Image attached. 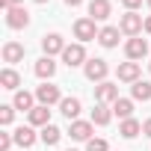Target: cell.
<instances>
[{
  "instance_id": "1",
  "label": "cell",
  "mask_w": 151,
  "mask_h": 151,
  "mask_svg": "<svg viewBox=\"0 0 151 151\" xmlns=\"http://www.w3.org/2000/svg\"><path fill=\"white\" fill-rule=\"evenodd\" d=\"M119 30H122V33H127V36L133 39V36H139V33L145 30V21H142V15H136V12H127V15H122V21H119Z\"/></svg>"
},
{
  "instance_id": "2",
  "label": "cell",
  "mask_w": 151,
  "mask_h": 151,
  "mask_svg": "<svg viewBox=\"0 0 151 151\" xmlns=\"http://www.w3.org/2000/svg\"><path fill=\"white\" fill-rule=\"evenodd\" d=\"M83 71H86V77H89L92 83H104V77H107V71H110V65H107L104 59H86Z\"/></svg>"
},
{
  "instance_id": "3",
  "label": "cell",
  "mask_w": 151,
  "mask_h": 151,
  "mask_svg": "<svg viewBox=\"0 0 151 151\" xmlns=\"http://www.w3.org/2000/svg\"><path fill=\"white\" fill-rule=\"evenodd\" d=\"M36 101H39V104H45V107H50V104H59V101H62V95H59V86H53V83H42V86L36 89Z\"/></svg>"
},
{
  "instance_id": "4",
  "label": "cell",
  "mask_w": 151,
  "mask_h": 151,
  "mask_svg": "<svg viewBox=\"0 0 151 151\" xmlns=\"http://www.w3.org/2000/svg\"><path fill=\"white\" fill-rule=\"evenodd\" d=\"M62 62H65L68 68L86 65V50H83V45H68V47L62 50Z\"/></svg>"
},
{
  "instance_id": "5",
  "label": "cell",
  "mask_w": 151,
  "mask_h": 151,
  "mask_svg": "<svg viewBox=\"0 0 151 151\" xmlns=\"http://www.w3.org/2000/svg\"><path fill=\"white\" fill-rule=\"evenodd\" d=\"M98 33L101 30H95V21L92 18H80L77 24H74V36H77L80 42H92V39H98Z\"/></svg>"
},
{
  "instance_id": "6",
  "label": "cell",
  "mask_w": 151,
  "mask_h": 151,
  "mask_svg": "<svg viewBox=\"0 0 151 151\" xmlns=\"http://www.w3.org/2000/svg\"><path fill=\"white\" fill-rule=\"evenodd\" d=\"M6 24H9L12 30H21V27L30 24V12H27L24 6H12V9H6Z\"/></svg>"
},
{
  "instance_id": "7",
  "label": "cell",
  "mask_w": 151,
  "mask_h": 151,
  "mask_svg": "<svg viewBox=\"0 0 151 151\" xmlns=\"http://www.w3.org/2000/svg\"><path fill=\"white\" fill-rule=\"evenodd\" d=\"M95 98H98V104H116L119 101V86L104 80V83L95 86Z\"/></svg>"
},
{
  "instance_id": "8",
  "label": "cell",
  "mask_w": 151,
  "mask_h": 151,
  "mask_svg": "<svg viewBox=\"0 0 151 151\" xmlns=\"http://www.w3.org/2000/svg\"><path fill=\"white\" fill-rule=\"evenodd\" d=\"M124 53H127V59H130V62H133V59H142V56L148 53V42H145V39H139V36H133V39H127Z\"/></svg>"
},
{
  "instance_id": "9",
  "label": "cell",
  "mask_w": 151,
  "mask_h": 151,
  "mask_svg": "<svg viewBox=\"0 0 151 151\" xmlns=\"http://www.w3.org/2000/svg\"><path fill=\"white\" fill-rule=\"evenodd\" d=\"M42 47H45V56H53V53H62L68 45L62 42V36H59V33H50V36H45V39H42Z\"/></svg>"
},
{
  "instance_id": "10",
  "label": "cell",
  "mask_w": 151,
  "mask_h": 151,
  "mask_svg": "<svg viewBox=\"0 0 151 151\" xmlns=\"http://www.w3.org/2000/svg\"><path fill=\"white\" fill-rule=\"evenodd\" d=\"M27 116H30V124H33V127H45V124H50V110H47L45 104L33 107Z\"/></svg>"
},
{
  "instance_id": "11",
  "label": "cell",
  "mask_w": 151,
  "mask_h": 151,
  "mask_svg": "<svg viewBox=\"0 0 151 151\" xmlns=\"http://www.w3.org/2000/svg\"><path fill=\"white\" fill-rule=\"evenodd\" d=\"M71 139L89 142L92 139V122H71Z\"/></svg>"
},
{
  "instance_id": "12",
  "label": "cell",
  "mask_w": 151,
  "mask_h": 151,
  "mask_svg": "<svg viewBox=\"0 0 151 151\" xmlns=\"http://www.w3.org/2000/svg\"><path fill=\"white\" fill-rule=\"evenodd\" d=\"M89 18L92 21H107L110 18V0H92L89 3Z\"/></svg>"
},
{
  "instance_id": "13",
  "label": "cell",
  "mask_w": 151,
  "mask_h": 151,
  "mask_svg": "<svg viewBox=\"0 0 151 151\" xmlns=\"http://www.w3.org/2000/svg\"><path fill=\"white\" fill-rule=\"evenodd\" d=\"M0 83H3V89H9V92H18L21 74H18L15 68H3V71H0Z\"/></svg>"
},
{
  "instance_id": "14",
  "label": "cell",
  "mask_w": 151,
  "mask_h": 151,
  "mask_svg": "<svg viewBox=\"0 0 151 151\" xmlns=\"http://www.w3.org/2000/svg\"><path fill=\"white\" fill-rule=\"evenodd\" d=\"M12 139H15V145H21V148H30V145L36 142V130H33V124H27V127H18V130L12 133Z\"/></svg>"
},
{
  "instance_id": "15",
  "label": "cell",
  "mask_w": 151,
  "mask_h": 151,
  "mask_svg": "<svg viewBox=\"0 0 151 151\" xmlns=\"http://www.w3.org/2000/svg\"><path fill=\"white\" fill-rule=\"evenodd\" d=\"M119 80L136 83V80H139V62H122V65H119Z\"/></svg>"
},
{
  "instance_id": "16",
  "label": "cell",
  "mask_w": 151,
  "mask_h": 151,
  "mask_svg": "<svg viewBox=\"0 0 151 151\" xmlns=\"http://www.w3.org/2000/svg\"><path fill=\"white\" fill-rule=\"evenodd\" d=\"M21 59H24V45L6 42L3 45V62H21Z\"/></svg>"
},
{
  "instance_id": "17",
  "label": "cell",
  "mask_w": 151,
  "mask_h": 151,
  "mask_svg": "<svg viewBox=\"0 0 151 151\" xmlns=\"http://www.w3.org/2000/svg\"><path fill=\"white\" fill-rule=\"evenodd\" d=\"M59 110H62L65 119H74V122H77V116H80V101H77V98H62V101H59Z\"/></svg>"
},
{
  "instance_id": "18",
  "label": "cell",
  "mask_w": 151,
  "mask_h": 151,
  "mask_svg": "<svg viewBox=\"0 0 151 151\" xmlns=\"http://www.w3.org/2000/svg\"><path fill=\"white\" fill-rule=\"evenodd\" d=\"M113 113L124 122V119H133V101L130 98H119L116 104H113Z\"/></svg>"
},
{
  "instance_id": "19",
  "label": "cell",
  "mask_w": 151,
  "mask_h": 151,
  "mask_svg": "<svg viewBox=\"0 0 151 151\" xmlns=\"http://www.w3.org/2000/svg\"><path fill=\"white\" fill-rule=\"evenodd\" d=\"M130 95H133V101H151V83L148 80H136L130 86Z\"/></svg>"
},
{
  "instance_id": "20",
  "label": "cell",
  "mask_w": 151,
  "mask_h": 151,
  "mask_svg": "<svg viewBox=\"0 0 151 151\" xmlns=\"http://www.w3.org/2000/svg\"><path fill=\"white\" fill-rule=\"evenodd\" d=\"M53 71H56V62L50 59V56H42L39 62H36V74L42 80H47V77H53Z\"/></svg>"
},
{
  "instance_id": "21",
  "label": "cell",
  "mask_w": 151,
  "mask_h": 151,
  "mask_svg": "<svg viewBox=\"0 0 151 151\" xmlns=\"http://www.w3.org/2000/svg\"><path fill=\"white\" fill-rule=\"evenodd\" d=\"M98 42H101L104 47H116V45H119V27H104V30L98 33Z\"/></svg>"
},
{
  "instance_id": "22",
  "label": "cell",
  "mask_w": 151,
  "mask_h": 151,
  "mask_svg": "<svg viewBox=\"0 0 151 151\" xmlns=\"http://www.w3.org/2000/svg\"><path fill=\"white\" fill-rule=\"evenodd\" d=\"M12 107H15V110H24V113H30V110H33V95H30L27 89H18V92H15V101H12Z\"/></svg>"
},
{
  "instance_id": "23",
  "label": "cell",
  "mask_w": 151,
  "mask_h": 151,
  "mask_svg": "<svg viewBox=\"0 0 151 151\" xmlns=\"http://www.w3.org/2000/svg\"><path fill=\"white\" fill-rule=\"evenodd\" d=\"M119 133H122L124 139H133L136 133H142V124H139L136 119H124V122L119 124Z\"/></svg>"
},
{
  "instance_id": "24",
  "label": "cell",
  "mask_w": 151,
  "mask_h": 151,
  "mask_svg": "<svg viewBox=\"0 0 151 151\" xmlns=\"http://www.w3.org/2000/svg\"><path fill=\"white\" fill-rule=\"evenodd\" d=\"M39 136H42V142H45V145H56V142H59V136H62V130H59L56 124H45Z\"/></svg>"
},
{
  "instance_id": "25",
  "label": "cell",
  "mask_w": 151,
  "mask_h": 151,
  "mask_svg": "<svg viewBox=\"0 0 151 151\" xmlns=\"http://www.w3.org/2000/svg\"><path fill=\"white\" fill-rule=\"evenodd\" d=\"M113 119V110L107 107V104H98L95 110H92V124H107Z\"/></svg>"
},
{
  "instance_id": "26",
  "label": "cell",
  "mask_w": 151,
  "mask_h": 151,
  "mask_svg": "<svg viewBox=\"0 0 151 151\" xmlns=\"http://www.w3.org/2000/svg\"><path fill=\"white\" fill-rule=\"evenodd\" d=\"M12 119H15V107L3 104V107H0V124H12Z\"/></svg>"
},
{
  "instance_id": "27",
  "label": "cell",
  "mask_w": 151,
  "mask_h": 151,
  "mask_svg": "<svg viewBox=\"0 0 151 151\" xmlns=\"http://www.w3.org/2000/svg\"><path fill=\"white\" fill-rule=\"evenodd\" d=\"M86 151H110V145H107V139H95V136H92V139L86 142Z\"/></svg>"
},
{
  "instance_id": "28",
  "label": "cell",
  "mask_w": 151,
  "mask_h": 151,
  "mask_svg": "<svg viewBox=\"0 0 151 151\" xmlns=\"http://www.w3.org/2000/svg\"><path fill=\"white\" fill-rule=\"evenodd\" d=\"M15 139H12V133H0V151H9V145H12Z\"/></svg>"
},
{
  "instance_id": "29",
  "label": "cell",
  "mask_w": 151,
  "mask_h": 151,
  "mask_svg": "<svg viewBox=\"0 0 151 151\" xmlns=\"http://www.w3.org/2000/svg\"><path fill=\"white\" fill-rule=\"evenodd\" d=\"M122 3H124V9H127V12H133V9H139V6H142V0H122Z\"/></svg>"
},
{
  "instance_id": "30",
  "label": "cell",
  "mask_w": 151,
  "mask_h": 151,
  "mask_svg": "<svg viewBox=\"0 0 151 151\" xmlns=\"http://www.w3.org/2000/svg\"><path fill=\"white\" fill-rule=\"evenodd\" d=\"M142 133L151 139V119H148V122H142Z\"/></svg>"
},
{
  "instance_id": "31",
  "label": "cell",
  "mask_w": 151,
  "mask_h": 151,
  "mask_svg": "<svg viewBox=\"0 0 151 151\" xmlns=\"http://www.w3.org/2000/svg\"><path fill=\"white\" fill-rule=\"evenodd\" d=\"M145 33H151V15L145 18Z\"/></svg>"
},
{
  "instance_id": "32",
  "label": "cell",
  "mask_w": 151,
  "mask_h": 151,
  "mask_svg": "<svg viewBox=\"0 0 151 151\" xmlns=\"http://www.w3.org/2000/svg\"><path fill=\"white\" fill-rule=\"evenodd\" d=\"M65 3H68V6H80L83 0H65Z\"/></svg>"
},
{
  "instance_id": "33",
  "label": "cell",
  "mask_w": 151,
  "mask_h": 151,
  "mask_svg": "<svg viewBox=\"0 0 151 151\" xmlns=\"http://www.w3.org/2000/svg\"><path fill=\"white\" fill-rule=\"evenodd\" d=\"M36 3H47V0H36Z\"/></svg>"
},
{
  "instance_id": "34",
  "label": "cell",
  "mask_w": 151,
  "mask_h": 151,
  "mask_svg": "<svg viewBox=\"0 0 151 151\" xmlns=\"http://www.w3.org/2000/svg\"><path fill=\"white\" fill-rule=\"evenodd\" d=\"M145 3H148V6H151V0H145Z\"/></svg>"
},
{
  "instance_id": "35",
  "label": "cell",
  "mask_w": 151,
  "mask_h": 151,
  "mask_svg": "<svg viewBox=\"0 0 151 151\" xmlns=\"http://www.w3.org/2000/svg\"><path fill=\"white\" fill-rule=\"evenodd\" d=\"M148 71H151V62H148Z\"/></svg>"
},
{
  "instance_id": "36",
  "label": "cell",
  "mask_w": 151,
  "mask_h": 151,
  "mask_svg": "<svg viewBox=\"0 0 151 151\" xmlns=\"http://www.w3.org/2000/svg\"><path fill=\"white\" fill-rule=\"evenodd\" d=\"M68 151H74V148H68Z\"/></svg>"
}]
</instances>
